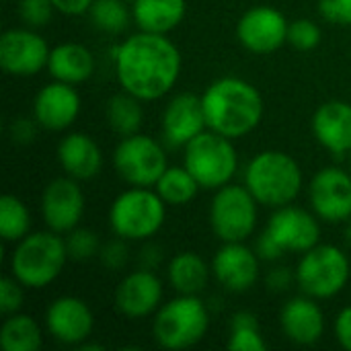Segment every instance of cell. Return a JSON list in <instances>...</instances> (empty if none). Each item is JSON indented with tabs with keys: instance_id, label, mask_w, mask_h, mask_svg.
<instances>
[{
	"instance_id": "cell-25",
	"label": "cell",
	"mask_w": 351,
	"mask_h": 351,
	"mask_svg": "<svg viewBox=\"0 0 351 351\" xmlns=\"http://www.w3.org/2000/svg\"><path fill=\"white\" fill-rule=\"evenodd\" d=\"M187 12L185 0H134L132 14L140 31L167 35L177 29Z\"/></svg>"
},
{
	"instance_id": "cell-27",
	"label": "cell",
	"mask_w": 351,
	"mask_h": 351,
	"mask_svg": "<svg viewBox=\"0 0 351 351\" xmlns=\"http://www.w3.org/2000/svg\"><path fill=\"white\" fill-rule=\"evenodd\" d=\"M43 343L37 321L29 315H8L0 329V346L4 351H37Z\"/></svg>"
},
{
	"instance_id": "cell-29",
	"label": "cell",
	"mask_w": 351,
	"mask_h": 351,
	"mask_svg": "<svg viewBox=\"0 0 351 351\" xmlns=\"http://www.w3.org/2000/svg\"><path fill=\"white\" fill-rule=\"evenodd\" d=\"M199 187L202 185L187 171L185 165L183 167H169L154 185L156 193L162 197V202L167 206H187L189 202H193Z\"/></svg>"
},
{
	"instance_id": "cell-6",
	"label": "cell",
	"mask_w": 351,
	"mask_h": 351,
	"mask_svg": "<svg viewBox=\"0 0 351 351\" xmlns=\"http://www.w3.org/2000/svg\"><path fill=\"white\" fill-rule=\"evenodd\" d=\"M167 220V204L148 187H132L119 193L109 208V226L123 241H146Z\"/></svg>"
},
{
	"instance_id": "cell-14",
	"label": "cell",
	"mask_w": 351,
	"mask_h": 351,
	"mask_svg": "<svg viewBox=\"0 0 351 351\" xmlns=\"http://www.w3.org/2000/svg\"><path fill=\"white\" fill-rule=\"evenodd\" d=\"M308 197L315 214L331 224L351 218V175L337 169H321L308 187Z\"/></svg>"
},
{
	"instance_id": "cell-33",
	"label": "cell",
	"mask_w": 351,
	"mask_h": 351,
	"mask_svg": "<svg viewBox=\"0 0 351 351\" xmlns=\"http://www.w3.org/2000/svg\"><path fill=\"white\" fill-rule=\"evenodd\" d=\"M321 39V27L311 19H296L288 25V43L298 51H311L319 47Z\"/></svg>"
},
{
	"instance_id": "cell-30",
	"label": "cell",
	"mask_w": 351,
	"mask_h": 351,
	"mask_svg": "<svg viewBox=\"0 0 351 351\" xmlns=\"http://www.w3.org/2000/svg\"><path fill=\"white\" fill-rule=\"evenodd\" d=\"M31 232L29 208L16 195H2L0 199V234L4 243H19Z\"/></svg>"
},
{
	"instance_id": "cell-18",
	"label": "cell",
	"mask_w": 351,
	"mask_h": 351,
	"mask_svg": "<svg viewBox=\"0 0 351 351\" xmlns=\"http://www.w3.org/2000/svg\"><path fill=\"white\" fill-rule=\"evenodd\" d=\"M162 282L152 269L128 274L115 288V306L128 319H144L160 308Z\"/></svg>"
},
{
	"instance_id": "cell-43",
	"label": "cell",
	"mask_w": 351,
	"mask_h": 351,
	"mask_svg": "<svg viewBox=\"0 0 351 351\" xmlns=\"http://www.w3.org/2000/svg\"><path fill=\"white\" fill-rule=\"evenodd\" d=\"M56 10L62 14H70V16H78L90 10L95 0H51Z\"/></svg>"
},
{
	"instance_id": "cell-7",
	"label": "cell",
	"mask_w": 351,
	"mask_h": 351,
	"mask_svg": "<svg viewBox=\"0 0 351 351\" xmlns=\"http://www.w3.org/2000/svg\"><path fill=\"white\" fill-rule=\"evenodd\" d=\"M183 165L204 189H220L230 183L239 169V156L230 138L204 130L183 146Z\"/></svg>"
},
{
	"instance_id": "cell-5",
	"label": "cell",
	"mask_w": 351,
	"mask_h": 351,
	"mask_svg": "<svg viewBox=\"0 0 351 351\" xmlns=\"http://www.w3.org/2000/svg\"><path fill=\"white\" fill-rule=\"evenodd\" d=\"M210 329L208 306L197 296L179 294L156 311L152 333L165 350H187L197 346Z\"/></svg>"
},
{
	"instance_id": "cell-4",
	"label": "cell",
	"mask_w": 351,
	"mask_h": 351,
	"mask_svg": "<svg viewBox=\"0 0 351 351\" xmlns=\"http://www.w3.org/2000/svg\"><path fill=\"white\" fill-rule=\"evenodd\" d=\"M66 239L53 230L29 232L23 241L14 243L10 253V276L25 288H45L64 269L68 261Z\"/></svg>"
},
{
	"instance_id": "cell-13",
	"label": "cell",
	"mask_w": 351,
	"mask_h": 351,
	"mask_svg": "<svg viewBox=\"0 0 351 351\" xmlns=\"http://www.w3.org/2000/svg\"><path fill=\"white\" fill-rule=\"evenodd\" d=\"M288 21L274 6L249 8L237 25L241 45L253 53H274L288 43Z\"/></svg>"
},
{
	"instance_id": "cell-42",
	"label": "cell",
	"mask_w": 351,
	"mask_h": 351,
	"mask_svg": "<svg viewBox=\"0 0 351 351\" xmlns=\"http://www.w3.org/2000/svg\"><path fill=\"white\" fill-rule=\"evenodd\" d=\"M294 280H296V274H292L288 267H278L267 276V286L274 292H284L292 286Z\"/></svg>"
},
{
	"instance_id": "cell-45",
	"label": "cell",
	"mask_w": 351,
	"mask_h": 351,
	"mask_svg": "<svg viewBox=\"0 0 351 351\" xmlns=\"http://www.w3.org/2000/svg\"><path fill=\"white\" fill-rule=\"evenodd\" d=\"M350 165H351V150H350Z\"/></svg>"
},
{
	"instance_id": "cell-32",
	"label": "cell",
	"mask_w": 351,
	"mask_h": 351,
	"mask_svg": "<svg viewBox=\"0 0 351 351\" xmlns=\"http://www.w3.org/2000/svg\"><path fill=\"white\" fill-rule=\"evenodd\" d=\"M228 350L232 351H265L267 343L261 335L259 321L253 313L241 311L230 321Z\"/></svg>"
},
{
	"instance_id": "cell-12",
	"label": "cell",
	"mask_w": 351,
	"mask_h": 351,
	"mask_svg": "<svg viewBox=\"0 0 351 351\" xmlns=\"http://www.w3.org/2000/svg\"><path fill=\"white\" fill-rule=\"evenodd\" d=\"M84 214V193L76 179L58 177L45 185L41 193V216L49 230L68 234L74 230Z\"/></svg>"
},
{
	"instance_id": "cell-15",
	"label": "cell",
	"mask_w": 351,
	"mask_h": 351,
	"mask_svg": "<svg viewBox=\"0 0 351 351\" xmlns=\"http://www.w3.org/2000/svg\"><path fill=\"white\" fill-rule=\"evenodd\" d=\"M284 253H306L321 241V226L317 218L292 204L274 212L265 228Z\"/></svg>"
},
{
	"instance_id": "cell-16",
	"label": "cell",
	"mask_w": 351,
	"mask_h": 351,
	"mask_svg": "<svg viewBox=\"0 0 351 351\" xmlns=\"http://www.w3.org/2000/svg\"><path fill=\"white\" fill-rule=\"evenodd\" d=\"M45 327L56 341L82 346L95 329V317L82 298L60 296L45 311Z\"/></svg>"
},
{
	"instance_id": "cell-26",
	"label": "cell",
	"mask_w": 351,
	"mask_h": 351,
	"mask_svg": "<svg viewBox=\"0 0 351 351\" xmlns=\"http://www.w3.org/2000/svg\"><path fill=\"white\" fill-rule=\"evenodd\" d=\"M210 269L212 267H208L206 261L197 253L183 251V253H177L169 261L167 276H169V284L173 286L175 292L187 294V296H197L208 286Z\"/></svg>"
},
{
	"instance_id": "cell-9",
	"label": "cell",
	"mask_w": 351,
	"mask_h": 351,
	"mask_svg": "<svg viewBox=\"0 0 351 351\" xmlns=\"http://www.w3.org/2000/svg\"><path fill=\"white\" fill-rule=\"evenodd\" d=\"M257 199L247 185H224L216 189L210 206V224L222 243H245L257 226Z\"/></svg>"
},
{
	"instance_id": "cell-35",
	"label": "cell",
	"mask_w": 351,
	"mask_h": 351,
	"mask_svg": "<svg viewBox=\"0 0 351 351\" xmlns=\"http://www.w3.org/2000/svg\"><path fill=\"white\" fill-rule=\"evenodd\" d=\"M53 10H56V6L51 0H21V4H19L21 19L31 29H39V27L47 25Z\"/></svg>"
},
{
	"instance_id": "cell-40",
	"label": "cell",
	"mask_w": 351,
	"mask_h": 351,
	"mask_svg": "<svg viewBox=\"0 0 351 351\" xmlns=\"http://www.w3.org/2000/svg\"><path fill=\"white\" fill-rule=\"evenodd\" d=\"M257 255L261 257V259H265V261H276V259H280L282 255H284V249L271 239V234L265 230L261 237H259V241H257Z\"/></svg>"
},
{
	"instance_id": "cell-11",
	"label": "cell",
	"mask_w": 351,
	"mask_h": 351,
	"mask_svg": "<svg viewBox=\"0 0 351 351\" xmlns=\"http://www.w3.org/2000/svg\"><path fill=\"white\" fill-rule=\"evenodd\" d=\"M47 41L29 29H8L0 37V66L12 76H35L49 62Z\"/></svg>"
},
{
	"instance_id": "cell-23",
	"label": "cell",
	"mask_w": 351,
	"mask_h": 351,
	"mask_svg": "<svg viewBox=\"0 0 351 351\" xmlns=\"http://www.w3.org/2000/svg\"><path fill=\"white\" fill-rule=\"evenodd\" d=\"M58 162L68 177L76 181H88L101 173L103 152L101 146L88 134H68L58 144Z\"/></svg>"
},
{
	"instance_id": "cell-19",
	"label": "cell",
	"mask_w": 351,
	"mask_h": 351,
	"mask_svg": "<svg viewBox=\"0 0 351 351\" xmlns=\"http://www.w3.org/2000/svg\"><path fill=\"white\" fill-rule=\"evenodd\" d=\"M80 113V95L74 84L53 80L45 84L33 101V117L37 125L51 132L70 128Z\"/></svg>"
},
{
	"instance_id": "cell-41",
	"label": "cell",
	"mask_w": 351,
	"mask_h": 351,
	"mask_svg": "<svg viewBox=\"0 0 351 351\" xmlns=\"http://www.w3.org/2000/svg\"><path fill=\"white\" fill-rule=\"evenodd\" d=\"M37 123V121H35ZM35 123L31 119H25V117H19L10 123V136L14 142L19 144H27L35 138Z\"/></svg>"
},
{
	"instance_id": "cell-39",
	"label": "cell",
	"mask_w": 351,
	"mask_h": 351,
	"mask_svg": "<svg viewBox=\"0 0 351 351\" xmlns=\"http://www.w3.org/2000/svg\"><path fill=\"white\" fill-rule=\"evenodd\" d=\"M335 337L343 350L351 351V306H346L335 319Z\"/></svg>"
},
{
	"instance_id": "cell-17",
	"label": "cell",
	"mask_w": 351,
	"mask_h": 351,
	"mask_svg": "<svg viewBox=\"0 0 351 351\" xmlns=\"http://www.w3.org/2000/svg\"><path fill=\"white\" fill-rule=\"evenodd\" d=\"M259 255L245 243H224L212 261V274L228 292L243 294L259 280Z\"/></svg>"
},
{
	"instance_id": "cell-36",
	"label": "cell",
	"mask_w": 351,
	"mask_h": 351,
	"mask_svg": "<svg viewBox=\"0 0 351 351\" xmlns=\"http://www.w3.org/2000/svg\"><path fill=\"white\" fill-rule=\"evenodd\" d=\"M23 284L8 276V278H2L0 280V313L2 315H14L21 311L23 306Z\"/></svg>"
},
{
	"instance_id": "cell-31",
	"label": "cell",
	"mask_w": 351,
	"mask_h": 351,
	"mask_svg": "<svg viewBox=\"0 0 351 351\" xmlns=\"http://www.w3.org/2000/svg\"><path fill=\"white\" fill-rule=\"evenodd\" d=\"M88 14L97 29L111 35L123 33L134 19L132 8L125 4V0H95Z\"/></svg>"
},
{
	"instance_id": "cell-37",
	"label": "cell",
	"mask_w": 351,
	"mask_h": 351,
	"mask_svg": "<svg viewBox=\"0 0 351 351\" xmlns=\"http://www.w3.org/2000/svg\"><path fill=\"white\" fill-rule=\"evenodd\" d=\"M319 10L333 25H351V0H321Z\"/></svg>"
},
{
	"instance_id": "cell-2",
	"label": "cell",
	"mask_w": 351,
	"mask_h": 351,
	"mask_svg": "<svg viewBox=\"0 0 351 351\" xmlns=\"http://www.w3.org/2000/svg\"><path fill=\"white\" fill-rule=\"evenodd\" d=\"M208 130L230 140L251 134L263 119V97L247 80L224 76L214 80L202 95Z\"/></svg>"
},
{
	"instance_id": "cell-10",
	"label": "cell",
	"mask_w": 351,
	"mask_h": 351,
	"mask_svg": "<svg viewBox=\"0 0 351 351\" xmlns=\"http://www.w3.org/2000/svg\"><path fill=\"white\" fill-rule=\"evenodd\" d=\"M113 165L119 177L132 187H154L160 175L169 169L160 142L144 134L121 138L113 152Z\"/></svg>"
},
{
	"instance_id": "cell-1",
	"label": "cell",
	"mask_w": 351,
	"mask_h": 351,
	"mask_svg": "<svg viewBox=\"0 0 351 351\" xmlns=\"http://www.w3.org/2000/svg\"><path fill=\"white\" fill-rule=\"evenodd\" d=\"M115 76L121 88L140 101H156L165 97L179 80L181 51L158 33L140 31L128 37L113 51Z\"/></svg>"
},
{
	"instance_id": "cell-34",
	"label": "cell",
	"mask_w": 351,
	"mask_h": 351,
	"mask_svg": "<svg viewBox=\"0 0 351 351\" xmlns=\"http://www.w3.org/2000/svg\"><path fill=\"white\" fill-rule=\"evenodd\" d=\"M66 247H68V255L76 261H86V259H93L97 253H101L99 237L90 228H80V226L68 232Z\"/></svg>"
},
{
	"instance_id": "cell-8",
	"label": "cell",
	"mask_w": 351,
	"mask_h": 351,
	"mask_svg": "<svg viewBox=\"0 0 351 351\" xmlns=\"http://www.w3.org/2000/svg\"><path fill=\"white\" fill-rule=\"evenodd\" d=\"M350 259L343 249L335 245H317L302 253L296 267V282L300 290L315 298H333L350 282Z\"/></svg>"
},
{
	"instance_id": "cell-38",
	"label": "cell",
	"mask_w": 351,
	"mask_h": 351,
	"mask_svg": "<svg viewBox=\"0 0 351 351\" xmlns=\"http://www.w3.org/2000/svg\"><path fill=\"white\" fill-rule=\"evenodd\" d=\"M121 241H113L101 249V259L109 269H121L128 261V249Z\"/></svg>"
},
{
	"instance_id": "cell-22",
	"label": "cell",
	"mask_w": 351,
	"mask_h": 351,
	"mask_svg": "<svg viewBox=\"0 0 351 351\" xmlns=\"http://www.w3.org/2000/svg\"><path fill=\"white\" fill-rule=\"evenodd\" d=\"M313 132L319 144L333 152L346 154L351 150V103L327 101L313 115Z\"/></svg>"
},
{
	"instance_id": "cell-3",
	"label": "cell",
	"mask_w": 351,
	"mask_h": 351,
	"mask_svg": "<svg viewBox=\"0 0 351 351\" xmlns=\"http://www.w3.org/2000/svg\"><path fill=\"white\" fill-rule=\"evenodd\" d=\"M245 185L259 204L282 208L298 197L302 189V169L294 156L282 150H265L249 160Z\"/></svg>"
},
{
	"instance_id": "cell-24",
	"label": "cell",
	"mask_w": 351,
	"mask_h": 351,
	"mask_svg": "<svg viewBox=\"0 0 351 351\" xmlns=\"http://www.w3.org/2000/svg\"><path fill=\"white\" fill-rule=\"evenodd\" d=\"M47 70L53 80L80 84L86 82L95 72V56L82 43H60L51 49Z\"/></svg>"
},
{
	"instance_id": "cell-20",
	"label": "cell",
	"mask_w": 351,
	"mask_h": 351,
	"mask_svg": "<svg viewBox=\"0 0 351 351\" xmlns=\"http://www.w3.org/2000/svg\"><path fill=\"white\" fill-rule=\"evenodd\" d=\"M208 130L202 97L181 93L173 97L162 111V134L171 146H185Z\"/></svg>"
},
{
	"instance_id": "cell-44",
	"label": "cell",
	"mask_w": 351,
	"mask_h": 351,
	"mask_svg": "<svg viewBox=\"0 0 351 351\" xmlns=\"http://www.w3.org/2000/svg\"><path fill=\"white\" fill-rule=\"evenodd\" d=\"M346 241H348V245L351 247V224L348 226V230H346Z\"/></svg>"
},
{
	"instance_id": "cell-21",
	"label": "cell",
	"mask_w": 351,
	"mask_h": 351,
	"mask_svg": "<svg viewBox=\"0 0 351 351\" xmlns=\"http://www.w3.org/2000/svg\"><path fill=\"white\" fill-rule=\"evenodd\" d=\"M280 325L284 335L298 346H313L325 335V315L311 296L292 298L282 306Z\"/></svg>"
},
{
	"instance_id": "cell-28",
	"label": "cell",
	"mask_w": 351,
	"mask_h": 351,
	"mask_svg": "<svg viewBox=\"0 0 351 351\" xmlns=\"http://www.w3.org/2000/svg\"><path fill=\"white\" fill-rule=\"evenodd\" d=\"M140 103L142 101L138 97H134L125 90L107 101V109H105L107 123L121 138L138 134L142 119H144V111H142Z\"/></svg>"
}]
</instances>
